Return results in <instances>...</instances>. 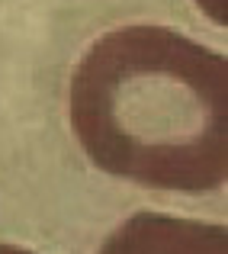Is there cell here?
<instances>
[{
	"mask_svg": "<svg viewBox=\"0 0 228 254\" xmlns=\"http://www.w3.org/2000/svg\"><path fill=\"white\" fill-rule=\"evenodd\" d=\"M84 155L119 180L206 193L228 174V62L167 26L103 32L68 90Z\"/></svg>",
	"mask_w": 228,
	"mask_h": 254,
	"instance_id": "1",
	"label": "cell"
},
{
	"mask_svg": "<svg viewBox=\"0 0 228 254\" xmlns=\"http://www.w3.org/2000/svg\"><path fill=\"white\" fill-rule=\"evenodd\" d=\"M97 254H228L225 225L167 212H135Z\"/></svg>",
	"mask_w": 228,
	"mask_h": 254,
	"instance_id": "2",
	"label": "cell"
},
{
	"mask_svg": "<svg viewBox=\"0 0 228 254\" xmlns=\"http://www.w3.org/2000/svg\"><path fill=\"white\" fill-rule=\"evenodd\" d=\"M0 254H32V251L19 248V245H3V242H0Z\"/></svg>",
	"mask_w": 228,
	"mask_h": 254,
	"instance_id": "3",
	"label": "cell"
}]
</instances>
